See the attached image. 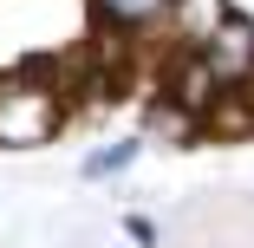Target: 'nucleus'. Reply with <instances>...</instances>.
<instances>
[{
  "mask_svg": "<svg viewBox=\"0 0 254 248\" xmlns=\"http://www.w3.org/2000/svg\"><path fill=\"white\" fill-rule=\"evenodd\" d=\"M137 151H143V137H118V144H98V151L78 164V176H85V183H111V176H124V170L137 164Z\"/></svg>",
  "mask_w": 254,
  "mask_h": 248,
  "instance_id": "obj_6",
  "label": "nucleus"
},
{
  "mask_svg": "<svg viewBox=\"0 0 254 248\" xmlns=\"http://www.w3.org/2000/svg\"><path fill=\"white\" fill-rule=\"evenodd\" d=\"M228 13H235V0H170V20H163V26H170V46L202 53Z\"/></svg>",
  "mask_w": 254,
  "mask_h": 248,
  "instance_id": "obj_3",
  "label": "nucleus"
},
{
  "mask_svg": "<svg viewBox=\"0 0 254 248\" xmlns=\"http://www.w3.org/2000/svg\"><path fill=\"white\" fill-rule=\"evenodd\" d=\"M124 229H130V242H143V248H157V229H150V222H143V216H130V222H124Z\"/></svg>",
  "mask_w": 254,
  "mask_h": 248,
  "instance_id": "obj_7",
  "label": "nucleus"
},
{
  "mask_svg": "<svg viewBox=\"0 0 254 248\" xmlns=\"http://www.w3.org/2000/svg\"><path fill=\"white\" fill-rule=\"evenodd\" d=\"M65 124V91L33 79L26 66L13 79H0V151H39Z\"/></svg>",
  "mask_w": 254,
  "mask_h": 248,
  "instance_id": "obj_1",
  "label": "nucleus"
},
{
  "mask_svg": "<svg viewBox=\"0 0 254 248\" xmlns=\"http://www.w3.org/2000/svg\"><path fill=\"white\" fill-rule=\"evenodd\" d=\"M143 131L157 137V144H176V151L202 144V118H195V111H183V105H170V98H150V118H143Z\"/></svg>",
  "mask_w": 254,
  "mask_h": 248,
  "instance_id": "obj_4",
  "label": "nucleus"
},
{
  "mask_svg": "<svg viewBox=\"0 0 254 248\" xmlns=\"http://www.w3.org/2000/svg\"><path fill=\"white\" fill-rule=\"evenodd\" d=\"M202 59L215 66L222 91H228V85H248V79H254V20H248V13L235 7V13H228V20L215 26V39L202 46Z\"/></svg>",
  "mask_w": 254,
  "mask_h": 248,
  "instance_id": "obj_2",
  "label": "nucleus"
},
{
  "mask_svg": "<svg viewBox=\"0 0 254 248\" xmlns=\"http://www.w3.org/2000/svg\"><path fill=\"white\" fill-rule=\"evenodd\" d=\"M91 7L118 33H143V26H163L170 20V0H91Z\"/></svg>",
  "mask_w": 254,
  "mask_h": 248,
  "instance_id": "obj_5",
  "label": "nucleus"
},
{
  "mask_svg": "<svg viewBox=\"0 0 254 248\" xmlns=\"http://www.w3.org/2000/svg\"><path fill=\"white\" fill-rule=\"evenodd\" d=\"M241 98H248V111H254V79H248V85H241Z\"/></svg>",
  "mask_w": 254,
  "mask_h": 248,
  "instance_id": "obj_8",
  "label": "nucleus"
}]
</instances>
